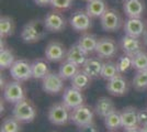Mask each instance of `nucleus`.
<instances>
[{
	"instance_id": "obj_34",
	"label": "nucleus",
	"mask_w": 147,
	"mask_h": 132,
	"mask_svg": "<svg viewBox=\"0 0 147 132\" xmlns=\"http://www.w3.org/2000/svg\"><path fill=\"white\" fill-rule=\"evenodd\" d=\"M117 69L120 74H124L125 72H127L131 67H132V56L129 55H123V56L119 57L117 62Z\"/></svg>"
},
{
	"instance_id": "obj_13",
	"label": "nucleus",
	"mask_w": 147,
	"mask_h": 132,
	"mask_svg": "<svg viewBox=\"0 0 147 132\" xmlns=\"http://www.w3.org/2000/svg\"><path fill=\"white\" fill-rule=\"evenodd\" d=\"M84 100L85 99H84V95L81 93V90L73 87V86L65 88L64 95H63V102L70 110L84 105Z\"/></svg>"
},
{
	"instance_id": "obj_35",
	"label": "nucleus",
	"mask_w": 147,
	"mask_h": 132,
	"mask_svg": "<svg viewBox=\"0 0 147 132\" xmlns=\"http://www.w3.org/2000/svg\"><path fill=\"white\" fill-rule=\"evenodd\" d=\"M73 5V0H52L51 6L58 10H66L69 9Z\"/></svg>"
},
{
	"instance_id": "obj_19",
	"label": "nucleus",
	"mask_w": 147,
	"mask_h": 132,
	"mask_svg": "<svg viewBox=\"0 0 147 132\" xmlns=\"http://www.w3.org/2000/svg\"><path fill=\"white\" fill-rule=\"evenodd\" d=\"M88 58V53L78 43L71 45L67 51L66 60L76 64L77 66H82Z\"/></svg>"
},
{
	"instance_id": "obj_10",
	"label": "nucleus",
	"mask_w": 147,
	"mask_h": 132,
	"mask_svg": "<svg viewBox=\"0 0 147 132\" xmlns=\"http://www.w3.org/2000/svg\"><path fill=\"white\" fill-rule=\"evenodd\" d=\"M69 23L74 30L78 32H86L91 28V17L87 13V11L78 10L73 13L69 19Z\"/></svg>"
},
{
	"instance_id": "obj_41",
	"label": "nucleus",
	"mask_w": 147,
	"mask_h": 132,
	"mask_svg": "<svg viewBox=\"0 0 147 132\" xmlns=\"http://www.w3.org/2000/svg\"><path fill=\"white\" fill-rule=\"evenodd\" d=\"M140 128H141V131L142 132H147V122H145L144 125H142Z\"/></svg>"
},
{
	"instance_id": "obj_44",
	"label": "nucleus",
	"mask_w": 147,
	"mask_h": 132,
	"mask_svg": "<svg viewBox=\"0 0 147 132\" xmlns=\"http://www.w3.org/2000/svg\"><path fill=\"white\" fill-rule=\"evenodd\" d=\"M86 1H90V0H86Z\"/></svg>"
},
{
	"instance_id": "obj_17",
	"label": "nucleus",
	"mask_w": 147,
	"mask_h": 132,
	"mask_svg": "<svg viewBox=\"0 0 147 132\" xmlns=\"http://www.w3.org/2000/svg\"><path fill=\"white\" fill-rule=\"evenodd\" d=\"M123 10L127 18H141L145 11V3L143 0H125Z\"/></svg>"
},
{
	"instance_id": "obj_39",
	"label": "nucleus",
	"mask_w": 147,
	"mask_h": 132,
	"mask_svg": "<svg viewBox=\"0 0 147 132\" xmlns=\"http://www.w3.org/2000/svg\"><path fill=\"white\" fill-rule=\"evenodd\" d=\"M124 132H142L141 128H133V129H126L124 130Z\"/></svg>"
},
{
	"instance_id": "obj_24",
	"label": "nucleus",
	"mask_w": 147,
	"mask_h": 132,
	"mask_svg": "<svg viewBox=\"0 0 147 132\" xmlns=\"http://www.w3.org/2000/svg\"><path fill=\"white\" fill-rule=\"evenodd\" d=\"M49 73V64L44 60H36L32 63V78L43 79Z\"/></svg>"
},
{
	"instance_id": "obj_33",
	"label": "nucleus",
	"mask_w": 147,
	"mask_h": 132,
	"mask_svg": "<svg viewBox=\"0 0 147 132\" xmlns=\"http://www.w3.org/2000/svg\"><path fill=\"white\" fill-rule=\"evenodd\" d=\"M133 86L136 90H144L147 88V69L138 70L133 78Z\"/></svg>"
},
{
	"instance_id": "obj_23",
	"label": "nucleus",
	"mask_w": 147,
	"mask_h": 132,
	"mask_svg": "<svg viewBox=\"0 0 147 132\" xmlns=\"http://www.w3.org/2000/svg\"><path fill=\"white\" fill-rule=\"evenodd\" d=\"M98 41L99 39L94 34H92V33H85V34H82L80 37L77 43L79 44L80 46L86 51L88 54H90V53L96 52Z\"/></svg>"
},
{
	"instance_id": "obj_30",
	"label": "nucleus",
	"mask_w": 147,
	"mask_h": 132,
	"mask_svg": "<svg viewBox=\"0 0 147 132\" xmlns=\"http://www.w3.org/2000/svg\"><path fill=\"white\" fill-rule=\"evenodd\" d=\"M14 62H16V60H14L12 51L9 50V49H3V50L0 51V68H10Z\"/></svg>"
},
{
	"instance_id": "obj_18",
	"label": "nucleus",
	"mask_w": 147,
	"mask_h": 132,
	"mask_svg": "<svg viewBox=\"0 0 147 132\" xmlns=\"http://www.w3.org/2000/svg\"><path fill=\"white\" fill-rule=\"evenodd\" d=\"M120 45L123 52L129 56H134L135 54L142 51V42L140 41V39L129 37L126 34L121 39Z\"/></svg>"
},
{
	"instance_id": "obj_31",
	"label": "nucleus",
	"mask_w": 147,
	"mask_h": 132,
	"mask_svg": "<svg viewBox=\"0 0 147 132\" xmlns=\"http://www.w3.org/2000/svg\"><path fill=\"white\" fill-rule=\"evenodd\" d=\"M1 132H20L21 131V125L20 121L17 120L14 117H8L3 120L1 125Z\"/></svg>"
},
{
	"instance_id": "obj_29",
	"label": "nucleus",
	"mask_w": 147,
	"mask_h": 132,
	"mask_svg": "<svg viewBox=\"0 0 147 132\" xmlns=\"http://www.w3.org/2000/svg\"><path fill=\"white\" fill-rule=\"evenodd\" d=\"M119 69H117V65L114 62H105L103 63L102 66V72H101V77L105 79L107 82L112 79L113 77H115L117 75H119Z\"/></svg>"
},
{
	"instance_id": "obj_42",
	"label": "nucleus",
	"mask_w": 147,
	"mask_h": 132,
	"mask_svg": "<svg viewBox=\"0 0 147 132\" xmlns=\"http://www.w3.org/2000/svg\"><path fill=\"white\" fill-rule=\"evenodd\" d=\"M143 41H144L145 45H147V30L145 31V33L143 34Z\"/></svg>"
},
{
	"instance_id": "obj_26",
	"label": "nucleus",
	"mask_w": 147,
	"mask_h": 132,
	"mask_svg": "<svg viewBox=\"0 0 147 132\" xmlns=\"http://www.w3.org/2000/svg\"><path fill=\"white\" fill-rule=\"evenodd\" d=\"M79 66H77L76 64L71 63L69 61H65L64 63L61 65L59 70H58V74L61 75V77L64 81H67V79H71L74 76L77 74V72L79 70Z\"/></svg>"
},
{
	"instance_id": "obj_32",
	"label": "nucleus",
	"mask_w": 147,
	"mask_h": 132,
	"mask_svg": "<svg viewBox=\"0 0 147 132\" xmlns=\"http://www.w3.org/2000/svg\"><path fill=\"white\" fill-rule=\"evenodd\" d=\"M132 67L135 68L137 72L138 70H144L147 69V53L144 51L138 52L132 56Z\"/></svg>"
},
{
	"instance_id": "obj_14",
	"label": "nucleus",
	"mask_w": 147,
	"mask_h": 132,
	"mask_svg": "<svg viewBox=\"0 0 147 132\" xmlns=\"http://www.w3.org/2000/svg\"><path fill=\"white\" fill-rule=\"evenodd\" d=\"M44 22L47 30L51 32H61L66 28V19L58 11H51L47 13L44 18Z\"/></svg>"
},
{
	"instance_id": "obj_43",
	"label": "nucleus",
	"mask_w": 147,
	"mask_h": 132,
	"mask_svg": "<svg viewBox=\"0 0 147 132\" xmlns=\"http://www.w3.org/2000/svg\"><path fill=\"white\" fill-rule=\"evenodd\" d=\"M113 3H122L123 5V2L125 1V0H111Z\"/></svg>"
},
{
	"instance_id": "obj_22",
	"label": "nucleus",
	"mask_w": 147,
	"mask_h": 132,
	"mask_svg": "<svg viewBox=\"0 0 147 132\" xmlns=\"http://www.w3.org/2000/svg\"><path fill=\"white\" fill-rule=\"evenodd\" d=\"M108 10V6L104 0H90L86 7L87 13L91 18H101V16Z\"/></svg>"
},
{
	"instance_id": "obj_7",
	"label": "nucleus",
	"mask_w": 147,
	"mask_h": 132,
	"mask_svg": "<svg viewBox=\"0 0 147 132\" xmlns=\"http://www.w3.org/2000/svg\"><path fill=\"white\" fill-rule=\"evenodd\" d=\"M96 53L100 58H112L117 55V42L111 38H103L99 39Z\"/></svg>"
},
{
	"instance_id": "obj_37",
	"label": "nucleus",
	"mask_w": 147,
	"mask_h": 132,
	"mask_svg": "<svg viewBox=\"0 0 147 132\" xmlns=\"http://www.w3.org/2000/svg\"><path fill=\"white\" fill-rule=\"evenodd\" d=\"M138 122H140V127L147 122V109L138 110Z\"/></svg>"
},
{
	"instance_id": "obj_4",
	"label": "nucleus",
	"mask_w": 147,
	"mask_h": 132,
	"mask_svg": "<svg viewBox=\"0 0 147 132\" xmlns=\"http://www.w3.org/2000/svg\"><path fill=\"white\" fill-rule=\"evenodd\" d=\"M100 23L104 31L115 32L120 30V28L122 26L123 20L117 10L108 8V10L100 18Z\"/></svg>"
},
{
	"instance_id": "obj_5",
	"label": "nucleus",
	"mask_w": 147,
	"mask_h": 132,
	"mask_svg": "<svg viewBox=\"0 0 147 132\" xmlns=\"http://www.w3.org/2000/svg\"><path fill=\"white\" fill-rule=\"evenodd\" d=\"M93 110L87 105H81L73 109L70 112V121L78 128L93 122Z\"/></svg>"
},
{
	"instance_id": "obj_6",
	"label": "nucleus",
	"mask_w": 147,
	"mask_h": 132,
	"mask_svg": "<svg viewBox=\"0 0 147 132\" xmlns=\"http://www.w3.org/2000/svg\"><path fill=\"white\" fill-rule=\"evenodd\" d=\"M10 75L17 82H26L32 78V63L26 60H17L10 67Z\"/></svg>"
},
{
	"instance_id": "obj_3",
	"label": "nucleus",
	"mask_w": 147,
	"mask_h": 132,
	"mask_svg": "<svg viewBox=\"0 0 147 132\" xmlns=\"http://www.w3.org/2000/svg\"><path fill=\"white\" fill-rule=\"evenodd\" d=\"M69 108L64 102H55L49 109V120L55 126L67 125L70 120Z\"/></svg>"
},
{
	"instance_id": "obj_36",
	"label": "nucleus",
	"mask_w": 147,
	"mask_h": 132,
	"mask_svg": "<svg viewBox=\"0 0 147 132\" xmlns=\"http://www.w3.org/2000/svg\"><path fill=\"white\" fill-rule=\"evenodd\" d=\"M78 132H100V131H99V129L96 126V123L91 122V123L86 125V126L79 127L78 128Z\"/></svg>"
},
{
	"instance_id": "obj_8",
	"label": "nucleus",
	"mask_w": 147,
	"mask_h": 132,
	"mask_svg": "<svg viewBox=\"0 0 147 132\" xmlns=\"http://www.w3.org/2000/svg\"><path fill=\"white\" fill-rule=\"evenodd\" d=\"M42 87L45 93L49 95H57L64 90V79L58 73H49L43 78Z\"/></svg>"
},
{
	"instance_id": "obj_1",
	"label": "nucleus",
	"mask_w": 147,
	"mask_h": 132,
	"mask_svg": "<svg viewBox=\"0 0 147 132\" xmlns=\"http://www.w3.org/2000/svg\"><path fill=\"white\" fill-rule=\"evenodd\" d=\"M47 31L49 30L45 25L44 20H31L23 26L21 31V39L24 43H36L46 37Z\"/></svg>"
},
{
	"instance_id": "obj_20",
	"label": "nucleus",
	"mask_w": 147,
	"mask_h": 132,
	"mask_svg": "<svg viewBox=\"0 0 147 132\" xmlns=\"http://www.w3.org/2000/svg\"><path fill=\"white\" fill-rule=\"evenodd\" d=\"M103 63L100 58L96 57H88L85 64L81 66V70H84L90 78H98L101 76Z\"/></svg>"
},
{
	"instance_id": "obj_25",
	"label": "nucleus",
	"mask_w": 147,
	"mask_h": 132,
	"mask_svg": "<svg viewBox=\"0 0 147 132\" xmlns=\"http://www.w3.org/2000/svg\"><path fill=\"white\" fill-rule=\"evenodd\" d=\"M91 79L92 78H90L84 70H78L77 74L71 78V86L82 91L90 86Z\"/></svg>"
},
{
	"instance_id": "obj_27",
	"label": "nucleus",
	"mask_w": 147,
	"mask_h": 132,
	"mask_svg": "<svg viewBox=\"0 0 147 132\" xmlns=\"http://www.w3.org/2000/svg\"><path fill=\"white\" fill-rule=\"evenodd\" d=\"M104 125L107 127L108 130L110 131H114L117 130L122 127V118H121V111H114V112L110 113L109 116H107L105 118H103Z\"/></svg>"
},
{
	"instance_id": "obj_12",
	"label": "nucleus",
	"mask_w": 147,
	"mask_h": 132,
	"mask_svg": "<svg viewBox=\"0 0 147 132\" xmlns=\"http://www.w3.org/2000/svg\"><path fill=\"white\" fill-rule=\"evenodd\" d=\"M67 51L65 49L64 44L58 41H52L46 45L45 49V57L49 62H61L66 58Z\"/></svg>"
},
{
	"instance_id": "obj_15",
	"label": "nucleus",
	"mask_w": 147,
	"mask_h": 132,
	"mask_svg": "<svg viewBox=\"0 0 147 132\" xmlns=\"http://www.w3.org/2000/svg\"><path fill=\"white\" fill-rule=\"evenodd\" d=\"M145 31V22L142 18H127L124 23V32L126 35L140 39L143 37Z\"/></svg>"
},
{
	"instance_id": "obj_2",
	"label": "nucleus",
	"mask_w": 147,
	"mask_h": 132,
	"mask_svg": "<svg viewBox=\"0 0 147 132\" xmlns=\"http://www.w3.org/2000/svg\"><path fill=\"white\" fill-rule=\"evenodd\" d=\"M12 116L20 122H32L36 117V110L34 106L29 100L23 99L14 104L12 110Z\"/></svg>"
},
{
	"instance_id": "obj_40",
	"label": "nucleus",
	"mask_w": 147,
	"mask_h": 132,
	"mask_svg": "<svg viewBox=\"0 0 147 132\" xmlns=\"http://www.w3.org/2000/svg\"><path fill=\"white\" fill-rule=\"evenodd\" d=\"M0 83H1V84H0V87H1V89H2V88H5V86H6L7 84H6V81H5V77H3L2 75H1V79H0Z\"/></svg>"
},
{
	"instance_id": "obj_21",
	"label": "nucleus",
	"mask_w": 147,
	"mask_h": 132,
	"mask_svg": "<svg viewBox=\"0 0 147 132\" xmlns=\"http://www.w3.org/2000/svg\"><path fill=\"white\" fill-rule=\"evenodd\" d=\"M115 110L117 109H115V105H114L113 100L111 98H108V97L99 98L97 100V104H96V108H94L96 113L101 118H105L110 113L114 112Z\"/></svg>"
},
{
	"instance_id": "obj_38",
	"label": "nucleus",
	"mask_w": 147,
	"mask_h": 132,
	"mask_svg": "<svg viewBox=\"0 0 147 132\" xmlns=\"http://www.w3.org/2000/svg\"><path fill=\"white\" fill-rule=\"evenodd\" d=\"M51 1L52 0H34V2L36 3L37 6H47V5H51Z\"/></svg>"
},
{
	"instance_id": "obj_45",
	"label": "nucleus",
	"mask_w": 147,
	"mask_h": 132,
	"mask_svg": "<svg viewBox=\"0 0 147 132\" xmlns=\"http://www.w3.org/2000/svg\"><path fill=\"white\" fill-rule=\"evenodd\" d=\"M0 132H1V131H0Z\"/></svg>"
},
{
	"instance_id": "obj_11",
	"label": "nucleus",
	"mask_w": 147,
	"mask_h": 132,
	"mask_svg": "<svg viewBox=\"0 0 147 132\" xmlns=\"http://www.w3.org/2000/svg\"><path fill=\"white\" fill-rule=\"evenodd\" d=\"M107 90L112 96H117V97L124 96L129 90V83L122 74H119L112 79L108 81Z\"/></svg>"
},
{
	"instance_id": "obj_16",
	"label": "nucleus",
	"mask_w": 147,
	"mask_h": 132,
	"mask_svg": "<svg viewBox=\"0 0 147 132\" xmlns=\"http://www.w3.org/2000/svg\"><path fill=\"white\" fill-rule=\"evenodd\" d=\"M121 118H122V127L124 128V130L140 128L138 109H136L135 107L129 106V107L124 108L121 111Z\"/></svg>"
},
{
	"instance_id": "obj_9",
	"label": "nucleus",
	"mask_w": 147,
	"mask_h": 132,
	"mask_svg": "<svg viewBox=\"0 0 147 132\" xmlns=\"http://www.w3.org/2000/svg\"><path fill=\"white\" fill-rule=\"evenodd\" d=\"M3 98L10 104H17L19 101L25 99L24 90L20 82L13 81L7 83V85L3 88Z\"/></svg>"
},
{
	"instance_id": "obj_28",
	"label": "nucleus",
	"mask_w": 147,
	"mask_h": 132,
	"mask_svg": "<svg viewBox=\"0 0 147 132\" xmlns=\"http://www.w3.org/2000/svg\"><path fill=\"white\" fill-rule=\"evenodd\" d=\"M14 32V22L12 18L3 16L0 18V38L1 40L12 35Z\"/></svg>"
}]
</instances>
